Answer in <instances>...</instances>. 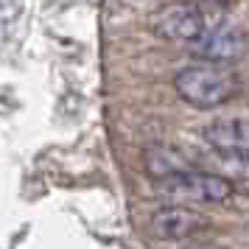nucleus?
<instances>
[{
  "instance_id": "obj_6",
  "label": "nucleus",
  "mask_w": 249,
  "mask_h": 249,
  "mask_svg": "<svg viewBox=\"0 0 249 249\" xmlns=\"http://www.w3.org/2000/svg\"><path fill=\"white\" fill-rule=\"evenodd\" d=\"M202 137L221 157L238 160V162L247 160V118H218V121L204 126Z\"/></svg>"
},
{
  "instance_id": "obj_8",
  "label": "nucleus",
  "mask_w": 249,
  "mask_h": 249,
  "mask_svg": "<svg viewBox=\"0 0 249 249\" xmlns=\"http://www.w3.org/2000/svg\"><path fill=\"white\" fill-rule=\"evenodd\" d=\"M182 249H227V247H218V244H204V241H196V244H185Z\"/></svg>"
},
{
  "instance_id": "obj_5",
  "label": "nucleus",
  "mask_w": 249,
  "mask_h": 249,
  "mask_svg": "<svg viewBox=\"0 0 249 249\" xmlns=\"http://www.w3.org/2000/svg\"><path fill=\"white\" fill-rule=\"evenodd\" d=\"M207 218L202 213H196L185 204H168L160 207L157 213L148 218V230L151 235L160 241H185V238L196 235L199 230H204Z\"/></svg>"
},
{
  "instance_id": "obj_1",
  "label": "nucleus",
  "mask_w": 249,
  "mask_h": 249,
  "mask_svg": "<svg viewBox=\"0 0 249 249\" xmlns=\"http://www.w3.org/2000/svg\"><path fill=\"white\" fill-rule=\"evenodd\" d=\"M174 90L182 101L196 109H215L235 98L241 90V81L232 70L207 62L196 68H182L174 76Z\"/></svg>"
},
{
  "instance_id": "obj_3",
  "label": "nucleus",
  "mask_w": 249,
  "mask_h": 249,
  "mask_svg": "<svg viewBox=\"0 0 249 249\" xmlns=\"http://www.w3.org/2000/svg\"><path fill=\"white\" fill-rule=\"evenodd\" d=\"M235 191L232 179L221 174H207V171L185 168L179 174H171L160 179V196L174 204L185 202H202V204H221Z\"/></svg>"
},
{
  "instance_id": "obj_7",
  "label": "nucleus",
  "mask_w": 249,
  "mask_h": 249,
  "mask_svg": "<svg viewBox=\"0 0 249 249\" xmlns=\"http://www.w3.org/2000/svg\"><path fill=\"white\" fill-rule=\"evenodd\" d=\"M185 168H191L188 160L171 146L157 143V146H148L146 151H143V171H146L154 182L165 179L171 174H179V171H185Z\"/></svg>"
},
{
  "instance_id": "obj_2",
  "label": "nucleus",
  "mask_w": 249,
  "mask_h": 249,
  "mask_svg": "<svg viewBox=\"0 0 249 249\" xmlns=\"http://www.w3.org/2000/svg\"><path fill=\"white\" fill-rule=\"evenodd\" d=\"M218 25H224V9L215 3H168L151 17V31L168 42H193Z\"/></svg>"
},
{
  "instance_id": "obj_4",
  "label": "nucleus",
  "mask_w": 249,
  "mask_h": 249,
  "mask_svg": "<svg viewBox=\"0 0 249 249\" xmlns=\"http://www.w3.org/2000/svg\"><path fill=\"white\" fill-rule=\"evenodd\" d=\"M247 51V34L238 25H218L213 31H204L191 45V53L210 65H230L244 56Z\"/></svg>"
}]
</instances>
